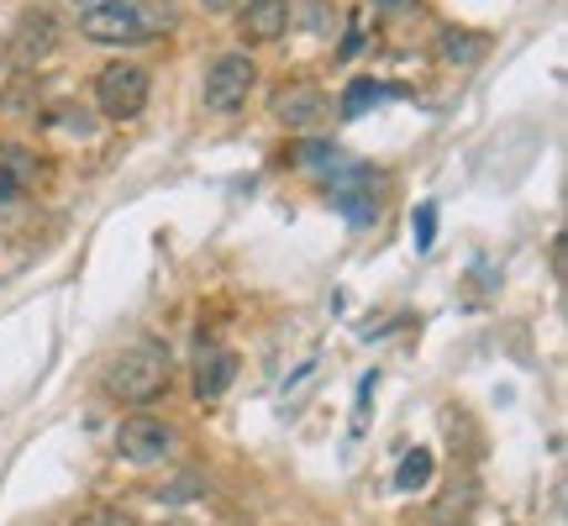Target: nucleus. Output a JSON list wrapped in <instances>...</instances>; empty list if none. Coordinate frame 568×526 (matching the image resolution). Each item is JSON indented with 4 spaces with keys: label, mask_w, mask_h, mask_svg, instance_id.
<instances>
[{
    "label": "nucleus",
    "mask_w": 568,
    "mask_h": 526,
    "mask_svg": "<svg viewBox=\"0 0 568 526\" xmlns=\"http://www.w3.org/2000/svg\"><path fill=\"white\" fill-rule=\"evenodd\" d=\"M326 180H332V205H337V211H343L347 222H374V216H379V180H374V174H368V169H358V163H337V169H332V174H326Z\"/></svg>",
    "instance_id": "39448f33"
},
{
    "label": "nucleus",
    "mask_w": 568,
    "mask_h": 526,
    "mask_svg": "<svg viewBox=\"0 0 568 526\" xmlns=\"http://www.w3.org/2000/svg\"><path fill=\"white\" fill-rule=\"evenodd\" d=\"M395 90L389 84H374V80H358L353 90H347V101H343V117H358L364 105H379V101H389Z\"/></svg>",
    "instance_id": "f8f14e48"
},
{
    "label": "nucleus",
    "mask_w": 568,
    "mask_h": 526,
    "mask_svg": "<svg viewBox=\"0 0 568 526\" xmlns=\"http://www.w3.org/2000/svg\"><path fill=\"white\" fill-rule=\"evenodd\" d=\"M74 6H84V11H90V6H101V0H74Z\"/></svg>",
    "instance_id": "a211bd4d"
},
{
    "label": "nucleus",
    "mask_w": 568,
    "mask_h": 526,
    "mask_svg": "<svg viewBox=\"0 0 568 526\" xmlns=\"http://www.w3.org/2000/svg\"><path fill=\"white\" fill-rule=\"evenodd\" d=\"M174 368H169V347L153 337H132L126 347H116L101 368V385L111 401L122 405H153L169 390Z\"/></svg>",
    "instance_id": "f257e3e1"
},
{
    "label": "nucleus",
    "mask_w": 568,
    "mask_h": 526,
    "mask_svg": "<svg viewBox=\"0 0 568 526\" xmlns=\"http://www.w3.org/2000/svg\"><path fill=\"white\" fill-rule=\"evenodd\" d=\"M410 232H416V247H432L437 243V205H416V216H410Z\"/></svg>",
    "instance_id": "2eb2a0df"
},
{
    "label": "nucleus",
    "mask_w": 568,
    "mask_h": 526,
    "mask_svg": "<svg viewBox=\"0 0 568 526\" xmlns=\"http://www.w3.org/2000/svg\"><path fill=\"white\" fill-rule=\"evenodd\" d=\"M148 69L142 63H105L101 74H95V105H101V117L111 122H132L142 117V105H148Z\"/></svg>",
    "instance_id": "20e7f679"
},
{
    "label": "nucleus",
    "mask_w": 568,
    "mask_h": 526,
    "mask_svg": "<svg viewBox=\"0 0 568 526\" xmlns=\"http://www.w3.org/2000/svg\"><path fill=\"white\" fill-rule=\"evenodd\" d=\"M38 174V159L21 153V148H0V205H11L27 195V184Z\"/></svg>",
    "instance_id": "9d476101"
},
{
    "label": "nucleus",
    "mask_w": 568,
    "mask_h": 526,
    "mask_svg": "<svg viewBox=\"0 0 568 526\" xmlns=\"http://www.w3.org/2000/svg\"><path fill=\"white\" fill-rule=\"evenodd\" d=\"M237 32H243V42H280L290 32V0H247Z\"/></svg>",
    "instance_id": "1a4fd4ad"
},
{
    "label": "nucleus",
    "mask_w": 568,
    "mask_h": 526,
    "mask_svg": "<svg viewBox=\"0 0 568 526\" xmlns=\"http://www.w3.org/2000/svg\"><path fill=\"white\" fill-rule=\"evenodd\" d=\"M116 453L126 464H163L174 453V426L159 416H126L116 426Z\"/></svg>",
    "instance_id": "423d86ee"
},
{
    "label": "nucleus",
    "mask_w": 568,
    "mask_h": 526,
    "mask_svg": "<svg viewBox=\"0 0 568 526\" xmlns=\"http://www.w3.org/2000/svg\"><path fill=\"white\" fill-rule=\"evenodd\" d=\"M253 84H258V63L247 59V53H222V59H211V69H205L201 101H205V111L232 117V111H243L247 105Z\"/></svg>",
    "instance_id": "7ed1b4c3"
},
{
    "label": "nucleus",
    "mask_w": 568,
    "mask_h": 526,
    "mask_svg": "<svg viewBox=\"0 0 568 526\" xmlns=\"http://www.w3.org/2000/svg\"><path fill=\"white\" fill-rule=\"evenodd\" d=\"M479 53H485V38H468V32H458V27H447L443 32V59L468 63V59H479Z\"/></svg>",
    "instance_id": "ddd939ff"
},
{
    "label": "nucleus",
    "mask_w": 568,
    "mask_h": 526,
    "mask_svg": "<svg viewBox=\"0 0 568 526\" xmlns=\"http://www.w3.org/2000/svg\"><path fill=\"white\" fill-rule=\"evenodd\" d=\"M74 526H138V522H132L126 510H116V506H90Z\"/></svg>",
    "instance_id": "dca6fc26"
},
{
    "label": "nucleus",
    "mask_w": 568,
    "mask_h": 526,
    "mask_svg": "<svg viewBox=\"0 0 568 526\" xmlns=\"http://www.w3.org/2000/svg\"><path fill=\"white\" fill-rule=\"evenodd\" d=\"M295 163H301V169H326V174H332V169L343 163V153H337L332 142H301V148H295Z\"/></svg>",
    "instance_id": "4468645a"
},
{
    "label": "nucleus",
    "mask_w": 568,
    "mask_h": 526,
    "mask_svg": "<svg viewBox=\"0 0 568 526\" xmlns=\"http://www.w3.org/2000/svg\"><path fill=\"white\" fill-rule=\"evenodd\" d=\"M232 380H237V353L222 343H205L195 353V395L201 401H222L226 390H232Z\"/></svg>",
    "instance_id": "6e6552de"
},
{
    "label": "nucleus",
    "mask_w": 568,
    "mask_h": 526,
    "mask_svg": "<svg viewBox=\"0 0 568 526\" xmlns=\"http://www.w3.org/2000/svg\"><path fill=\"white\" fill-rule=\"evenodd\" d=\"M80 32L90 42H122V48H132V42L159 38V17L148 6H138V0H101V6H90L80 17Z\"/></svg>",
    "instance_id": "f03ea898"
},
{
    "label": "nucleus",
    "mask_w": 568,
    "mask_h": 526,
    "mask_svg": "<svg viewBox=\"0 0 568 526\" xmlns=\"http://www.w3.org/2000/svg\"><path fill=\"white\" fill-rule=\"evenodd\" d=\"M205 11H232V6H237V0H201Z\"/></svg>",
    "instance_id": "f3484780"
},
{
    "label": "nucleus",
    "mask_w": 568,
    "mask_h": 526,
    "mask_svg": "<svg viewBox=\"0 0 568 526\" xmlns=\"http://www.w3.org/2000/svg\"><path fill=\"white\" fill-rule=\"evenodd\" d=\"M379 6H395V0H379Z\"/></svg>",
    "instance_id": "aec40b11"
},
{
    "label": "nucleus",
    "mask_w": 568,
    "mask_h": 526,
    "mask_svg": "<svg viewBox=\"0 0 568 526\" xmlns=\"http://www.w3.org/2000/svg\"><path fill=\"white\" fill-rule=\"evenodd\" d=\"M432 468H437V458H432V447H410L406 458H400V468H395V489H400V495H410V489H422L426 479H432Z\"/></svg>",
    "instance_id": "9b49d317"
},
{
    "label": "nucleus",
    "mask_w": 568,
    "mask_h": 526,
    "mask_svg": "<svg viewBox=\"0 0 568 526\" xmlns=\"http://www.w3.org/2000/svg\"><path fill=\"white\" fill-rule=\"evenodd\" d=\"M268 117L284 127H316L332 117V105H326V95L311 80H290L268 95Z\"/></svg>",
    "instance_id": "0eeeda50"
},
{
    "label": "nucleus",
    "mask_w": 568,
    "mask_h": 526,
    "mask_svg": "<svg viewBox=\"0 0 568 526\" xmlns=\"http://www.w3.org/2000/svg\"><path fill=\"white\" fill-rule=\"evenodd\" d=\"M163 526H190V522H163Z\"/></svg>",
    "instance_id": "6ab92c4d"
}]
</instances>
